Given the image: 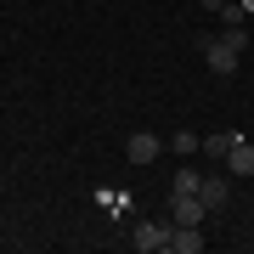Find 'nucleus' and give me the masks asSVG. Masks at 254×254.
Here are the masks:
<instances>
[{
	"label": "nucleus",
	"mask_w": 254,
	"mask_h": 254,
	"mask_svg": "<svg viewBox=\"0 0 254 254\" xmlns=\"http://www.w3.org/2000/svg\"><path fill=\"white\" fill-rule=\"evenodd\" d=\"M170 226H175V220H170ZM170 249L175 254H203V226H175L170 232Z\"/></svg>",
	"instance_id": "423d86ee"
},
{
	"label": "nucleus",
	"mask_w": 254,
	"mask_h": 254,
	"mask_svg": "<svg viewBox=\"0 0 254 254\" xmlns=\"http://www.w3.org/2000/svg\"><path fill=\"white\" fill-rule=\"evenodd\" d=\"M198 51H203V63H209L215 79H232V73H237V57L249 51V28L237 23V28H220V34H203Z\"/></svg>",
	"instance_id": "f257e3e1"
},
{
	"label": "nucleus",
	"mask_w": 254,
	"mask_h": 254,
	"mask_svg": "<svg viewBox=\"0 0 254 254\" xmlns=\"http://www.w3.org/2000/svg\"><path fill=\"white\" fill-rule=\"evenodd\" d=\"M203 6H209V11H215V6H226V0H203Z\"/></svg>",
	"instance_id": "f8f14e48"
},
{
	"label": "nucleus",
	"mask_w": 254,
	"mask_h": 254,
	"mask_svg": "<svg viewBox=\"0 0 254 254\" xmlns=\"http://www.w3.org/2000/svg\"><path fill=\"white\" fill-rule=\"evenodd\" d=\"M198 198H203L209 209H220V203L232 198V170H226V175H203V187H198Z\"/></svg>",
	"instance_id": "39448f33"
},
{
	"label": "nucleus",
	"mask_w": 254,
	"mask_h": 254,
	"mask_svg": "<svg viewBox=\"0 0 254 254\" xmlns=\"http://www.w3.org/2000/svg\"><path fill=\"white\" fill-rule=\"evenodd\" d=\"M170 153H181V158H192V153H203V141L192 136V130H175V136H170Z\"/></svg>",
	"instance_id": "1a4fd4ad"
},
{
	"label": "nucleus",
	"mask_w": 254,
	"mask_h": 254,
	"mask_svg": "<svg viewBox=\"0 0 254 254\" xmlns=\"http://www.w3.org/2000/svg\"><path fill=\"white\" fill-rule=\"evenodd\" d=\"M203 187V175L192 170V164H181V170H175V181H170V192H198Z\"/></svg>",
	"instance_id": "9d476101"
},
{
	"label": "nucleus",
	"mask_w": 254,
	"mask_h": 254,
	"mask_svg": "<svg viewBox=\"0 0 254 254\" xmlns=\"http://www.w3.org/2000/svg\"><path fill=\"white\" fill-rule=\"evenodd\" d=\"M125 153H130V164H153V158L164 153V141L153 136V130H136V136L125 141Z\"/></svg>",
	"instance_id": "20e7f679"
},
{
	"label": "nucleus",
	"mask_w": 254,
	"mask_h": 254,
	"mask_svg": "<svg viewBox=\"0 0 254 254\" xmlns=\"http://www.w3.org/2000/svg\"><path fill=\"white\" fill-rule=\"evenodd\" d=\"M226 170L237 175V181H243V175H254V141H237V147H232V158H226Z\"/></svg>",
	"instance_id": "6e6552de"
},
{
	"label": "nucleus",
	"mask_w": 254,
	"mask_h": 254,
	"mask_svg": "<svg viewBox=\"0 0 254 254\" xmlns=\"http://www.w3.org/2000/svg\"><path fill=\"white\" fill-rule=\"evenodd\" d=\"M243 17H249V11L237 6V0H226V6H215V23H220V28H237Z\"/></svg>",
	"instance_id": "9b49d317"
},
{
	"label": "nucleus",
	"mask_w": 254,
	"mask_h": 254,
	"mask_svg": "<svg viewBox=\"0 0 254 254\" xmlns=\"http://www.w3.org/2000/svg\"><path fill=\"white\" fill-rule=\"evenodd\" d=\"M170 232H175V226H158V220H141V226L130 232V249H136V254H164V249H170Z\"/></svg>",
	"instance_id": "7ed1b4c3"
},
{
	"label": "nucleus",
	"mask_w": 254,
	"mask_h": 254,
	"mask_svg": "<svg viewBox=\"0 0 254 254\" xmlns=\"http://www.w3.org/2000/svg\"><path fill=\"white\" fill-rule=\"evenodd\" d=\"M203 215H209V203L198 192H170V220L175 226H203Z\"/></svg>",
	"instance_id": "f03ea898"
},
{
	"label": "nucleus",
	"mask_w": 254,
	"mask_h": 254,
	"mask_svg": "<svg viewBox=\"0 0 254 254\" xmlns=\"http://www.w3.org/2000/svg\"><path fill=\"white\" fill-rule=\"evenodd\" d=\"M237 141H243V136H237V130H220V136H209V141H203V153H209V164H226Z\"/></svg>",
	"instance_id": "0eeeda50"
}]
</instances>
